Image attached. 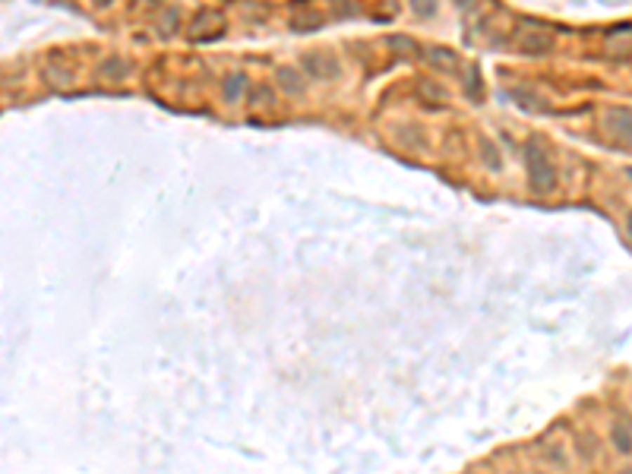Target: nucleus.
Segmentation results:
<instances>
[{"instance_id":"0eeeda50","label":"nucleus","mask_w":632,"mask_h":474,"mask_svg":"<svg viewBox=\"0 0 632 474\" xmlns=\"http://www.w3.org/2000/svg\"><path fill=\"white\" fill-rule=\"evenodd\" d=\"M610 440H613V446L619 449V455L632 452V421H629V417H619V421L613 423Z\"/></svg>"},{"instance_id":"6e6552de","label":"nucleus","mask_w":632,"mask_h":474,"mask_svg":"<svg viewBox=\"0 0 632 474\" xmlns=\"http://www.w3.org/2000/svg\"><path fill=\"white\" fill-rule=\"evenodd\" d=\"M427 60L440 67L442 73H455L459 70V54L452 48H427Z\"/></svg>"},{"instance_id":"9d476101","label":"nucleus","mask_w":632,"mask_h":474,"mask_svg":"<svg viewBox=\"0 0 632 474\" xmlns=\"http://www.w3.org/2000/svg\"><path fill=\"white\" fill-rule=\"evenodd\" d=\"M246 86H250V82H246V76H244V73H231L225 82H221V92H225V98H228V101H237L240 95L246 92Z\"/></svg>"},{"instance_id":"f8f14e48","label":"nucleus","mask_w":632,"mask_h":474,"mask_svg":"<svg viewBox=\"0 0 632 474\" xmlns=\"http://www.w3.org/2000/svg\"><path fill=\"white\" fill-rule=\"evenodd\" d=\"M126 70H130V63H126L124 57H107V60L101 63V73H105V76H114V79L126 76Z\"/></svg>"},{"instance_id":"4468645a","label":"nucleus","mask_w":632,"mask_h":474,"mask_svg":"<svg viewBox=\"0 0 632 474\" xmlns=\"http://www.w3.org/2000/svg\"><path fill=\"white\" fill-rule=\"evenodd\" d=\"M272 101H275V95H272V88H265V86H253L250 88V105H256V107H269Z\"/></svg>"},{"instance_id":"423d86ee","label":"nucleus","mask_w":632,"mask_h":474,"mask_svg":"<svg viewBox=\"0 0 632 474\" xmlns=\"http://www.w3.org/2000/svg\"><path fill=\"white\" fill-rule=\"evenodd\" d=\"M541 452H544V461H547L550 468H556V471H566L569 468V449L562 446V442H541Z\"/></svg>"},{"instance_id":"f03ea898","label":"nucleus","mask_w":632,"mask_h":474,"mask_svg":"<svg viewBox=\"0 0 632 474\" xmlns=\"http://www.w3.org/2000/svg\"><path fill=\"white\" fill-rule=\"evenodd\" d=\"M221 29H225V19H221V13L199 10L193 16V22H190V38H193V41H212V38L221 35Z\"/></svg>"},{"instance_id":"a211bd4d","label":"nucleus","mask_w":632,"mask_h":474,"mask_svg":"<svg viewBox=\"0 0 632 474\" xmlns=\"http://www.w3.org/2000/svg\"><path fill=\"white\" fill-rule=\"evenodd\" d=\"M626 228H629V237H632V212H629V218H626Z\"/></svg>"},{"instance_id":"dca6fc26","label":"nucleus","mask_w":632,"mask_h":474,"mask_svg":"<svg viewBox=\"0 0 632 474\" xmlns=\"http://www.w3.org/2000/svg\"><path fill=\"white\" fill-rule=\"evenodd\" d=\"M174 25H177V10H174V6H171V10H168V16H162V32H171V29H174Z\"/></svg>"},{"instance_id":"20e7f679","label":"nucleus","mask_w":632,"mask_h":474,"mask_svg":"<svg viewBox=\"0 0 632 474\" xmlns=\"http://www.w3.org/2000/svg\"><path fill=\"white\" fill-rule=\"evenodd\" d=\"M553 48V38L547 35V32H522L518 35V51L522 54H528V57H541V54H547V51Z\"/></svg>"},{"instance_id":"39448f33","label":"nucleus","mask_w":632,"mask_h":474,"mask_svg":"<svg viewBox=\"0 0 632 474\" xmlns=\"http://www.w3.org/2000/svg\"><path fill=\"white\" fill-rule=\"evenodd\" d=\"M322 25V13L310 10V6H297L294 13H291V29L294 32H313Z\"/></svg>"},{"instance_id":"1a4fd4ad","label":"nucleus","mask_w":632,"mask_h":474,"mask_svg":"<svg viewBox=\"0 0 632 474\" xmlns=\"http://www.w3.org/2000/svg\"><path fill=\"white\" fill-rule=\"evenodd\" d=\"M275 79H278V86H282L288 95H301V92H303V76H301V70H294V67H278Z\"/></svg>"},{"instance_id":"f257e3e1","label":"nucleus","mask_w":632,"mask_h":474,"mask_svg":"<svg viewBox=\"0 0 632 474\" xmlns=\"http://www.w3.org/2000/svg\"><path fill=\"white\" fill-rule=\"evenodd\" d=\"M525 168H528V180L534 190H541V193L544 190H553V180H556L553 164H550V158L544 155L537 139H531V143L525 145Z\"/></svg>"},{"instance_id":"7ed1b4c3","label":"nucleus","mask_w":632,"mask_h":474,"mask_svg":"<svg viewBox=\"0 0 632 474\" xmlns=\"http://www.w3.org/2000/svg\"><path fill=\"white\" fill-rule=\"evenodd\" d=\"M303 67H307L310 76H316V79H335L341 70L332 54H307L303 57Z\"/></svg>"},{"instance_id":"2eb2a0df","label":"nucleus","mask_w":632,"mask_h":474,"mask_svg":"<svg viewBox=\"0 0 632 474\" xmlns=\"http://www.w3.org/2000/svg\"><path fill=\"white\" fill-rule=\"evenodd\" d=\"M480 152H484V162L490 164V168H499V162H503V158H499V149L487 136H480Z\"/></svg>"},{"instance_id":"6ab92c4d","label":"nucleus","mask_w":632,"mask_h":474,"mask_svg":"<svg viewBox=\"0 0 632 474\" xmlns=\"http://www.w3.org/2000/svg\"><path fill=\"white\" fill-rule=\"evenodd\" d=\"M617 474H632V468H623V471H617Z\"/></svg>"},{"instance_id":"ddd939ff","label":"nucleus","mask_w":632,"mask_h":474,"mask_svg":"<svg viewBox=\"0 0 632 474\" xmlns=\"http://www.w3.org/2000/svg\"><path fill=\"white\" fill-rule=\"evenodd\" d=\"M421 95L430 101V105H442V101L449 98V92L442 86H436V82H421Z\"/></svg>"},{"instance_id":"9b49d317","label":"nucleus","mask_w":632,"mask_h":474,"mask_svg":"<svg viewBox=\"0 0 632 474\" xmlns=\"http://www.w3.org/2000/svg\"><path fill=\"white\" fill-rule=\"evenodd\" d=\"M575 452H579V459H594L598 455V440H591L588 433H575Z\"/></svg>"},{"instance_id":"aec40b11","label":"nucleus","mask_w":632,"mask_h":474,"mask_svg":"<svg viewBox=\"0 0 632 474\" xmlns=\"http://www.w3.org/2000/svg\"><path fill=\"white\" fill-rule=\"evenodd\" d=\"M534 474H544V471H534Z\"/></svg>"},{"instance_id":"f3484780","label":"nucleus","mask_w":632,"mask_h":474,"mask_svg":"<svg viewBox=\"0 0 632 474\" xmlns=\"http://www.w3.org/2000/svg\"><path fill=\"white\" fill-rule=\"evenodd\" d=\"M471 98L480 101V73L478 70H471Z\"/></svg>"}]
</instances>
